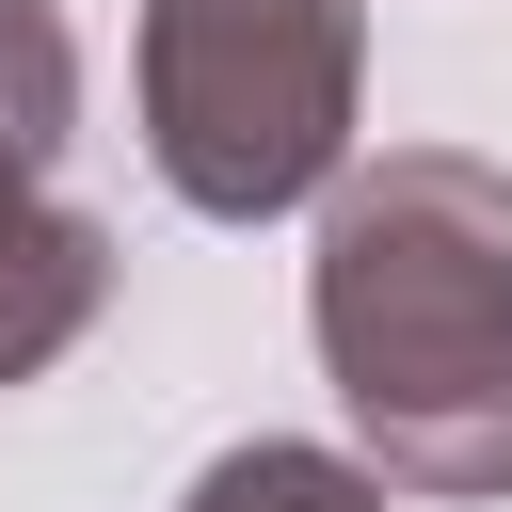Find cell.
Returning <instances> with one entry per match:
<instances>
[{
	"label": "cell",
	"instance_id": "1",
	"mask_svg": "<svg viewBox=\"0 0 512 512\" xmlns=\"http://www.w3.org/2000/svg\"><path fill=\"white\" fill-rule=\"evenodd\" d=\"M304 320L352 400V464L384 496H416V512L512 496V176L480 144L336 160Z\"/></svg>",
	"mask_w": 512,
	"mask_h": 512
},
{
	"label": "cell",
	"instance_id": "2",
	"mask_svg": "<svg viewBox=\"0 0 512 512\" xmlns=\"http://www.w3.org/2000/svg\"><path fill=\"white\" fill-rule=\"evenodd\" d=\"M368 96V0H144V160L208 224L320 208Z\"/></svg>",
	"mask_w": 512,
	"mask_h": 512
},
{
	"label": "cell",
	"instance_id": "5",
	"mask_svg": "<svg viewBox=\"0 0 512 512\" xmlns=\"http://www.w3.org/2000/svg\"><path fill=\"white\" fill-rule=\"evenodd\" d=\"M64 128H80V32L64 0H0V144L64 160Z\"/></svg>",
	"mask_w": 512,
	"mask_h": 512
},
{
	"label": "cell",
	"instance_id": "3",
	"mask_svg": "<svg viewBox=\"0 0 512 512\" xmlns=\"http://www.w3.org/2000/svg\"><path fill=\"white\" fill-rule=\"evenodd\" d=\"M96 304H112V224H96V208H64V192H48V160H16V144H0V384L64 368V352L96 336Z\"/></svg>",
	"mask_w": 512,
	"mask_h": 512
},
{
	"label": "cell",
	"instance_id": "4",
	"mask_svg": "<svg viewBox=\"0 0 512 512\" xmlns=\"http://www.w3.org/2000/svg\"><path fill=\"white\" fill-rule=\"evenodd\" d=\"M176 512H400L352 448H304V432H256V448H224Z\"/></svg>",
	"mask_w": 512,
	"mask_h": 512
}]
</instances>
